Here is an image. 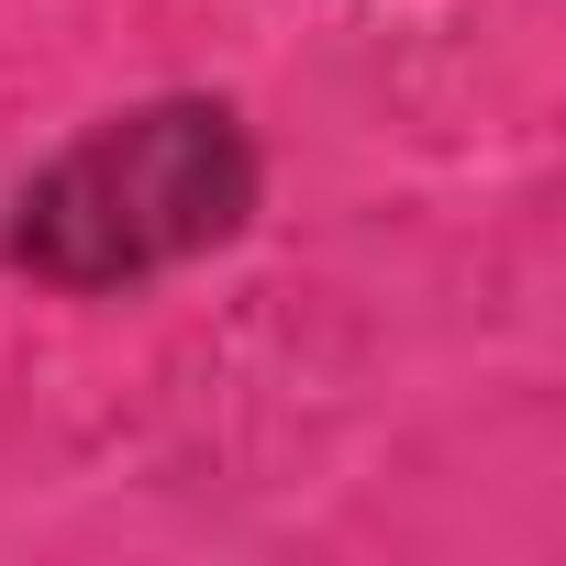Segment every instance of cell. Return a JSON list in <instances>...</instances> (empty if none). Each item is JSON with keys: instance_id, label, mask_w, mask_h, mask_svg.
<instances>
[{"instance_id": "6da1fadb", "label": "cell", "mask_w": 566, "mask_h": 566, "mask_svg": "<svg viewBox=\"0 0 566 566\" xmlns=\"http://www.w3.org/2000/svg\"><path fill=\"white\" fill-rule=\"evenodd\" d=\"M266 211V145L222 90H145L78 123L0 211V266L45 301H134L178 266H211Z\"/></svg>"}]
</instances>
